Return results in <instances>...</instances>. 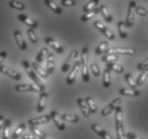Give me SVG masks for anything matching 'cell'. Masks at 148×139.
Segmentation results:
<instances>
[{"label": "cell", "instance_id": "obj_41", "mask_svg": "<svg viewBox=\"0 0 148 139\" xmlns=\"http://www.w3.org/2000/svg\"><path fill=\"white\" fill-rule=\"evenodd\" d=\"M125 79H126L127 83H128V85H129L130 87H136L137 86L136 81H134V80H133V78H132L131 73H129V72L125 73Z\"/></svg>", "mask_w": 148, "mask_h": 139}, {"label": "cell", "instance_id": "obj_7", "mask_svg": "<svg viewBox=\"0 0 148 139\" xmlns=\"http://www.w3.org/2000/svg\"><path fill=\"white\" fill-rule=\"evenodd\" d=\"M135 6H136V2L134 0H131L129 2V6H128V12H127V17H126V26L128 28H131L134 24V19H135Z\"/></svg>", "mask_w": 148, "mask_h": 139}, {"label": "cell", "instance_id": "obj_38", "mask_svg": "<svg viewBox=\"0 0 148 139\" xmlns=\"http://www.w3.org/2000/svg\"><path fill=\"white\" fill-rule=\"evenodd\" d=\"M108 48V41H102L100 44L96 48V51H95L96 55H101V54H103V53L106 51Z\"/></svg>", "mask_w": 148, "mask_h": 139}, {"label": "cell", "instance_id": "obj_39", "mask_svg": "<svg viewBox=\"0 0 148 139\" xmlns=\"http://www.w3.org/2000/svg\"><path fill=\"white\" fill-rule=\"evenodd\" d=\"M147 78H148V69L142 70V73L138 75V78H137V80H136L137 86H138V85H143V84L146 82Z\"/></svg>", "mask_w": 148, "mask_h": 139}, {"label": "cell", "instance_id": "obj_24", "mask_svg": "<svg viewBox=\"0 0 148 139\" xmlns=\"http://www.w3.org/2000/svg\"><path fill=\"white\" fill-rule=\"evenodd\" d=\"M44 3H45V6L47 8H49L52 11L55 12L56 14H61V13H62V9L56 3L55 1H53V0H44Z\"/></svg>", "mask_w": 148, "mask_h": 139}, {"label": "cell", "instance_id": "obj_2", "mask_svg": "<svg viewBox=\"0 0 148 139\" xmlns=\"http://www.w3.org/2000/svg\"><path fill=\"white\" fill-rule=\"evenodd\" d=\"M115 126H116L117 138H123L125 137V126H123V120H122L121 106H118L115 110Z\"/></svg>", "mask_w": 148, "mask_h": 139}, {"label": "cell", "instance_id": "obj_32", "mask_svg": "<svg viewBox=\"0 0 148 139\" xmlns=\"http://www.w3.org/2000/svg\"><path fill=\"white\" fill-rule=\"evenodd\" d=\"M30 132L36 138H46V134L36 127V125H30Z\"/></svg>", "mask_w": 148, "mask_h": 139}, {"label": "cell", "instance_id": "obj_40", "mask_svg": "<svg viewBox=\"0 0 148 139\" xmlns=\"http://www.w3.org/2000/svg\"><path fill=\"white\" fill-rule=\"evenodd\" d=\"M27 36H28V38H29V40L31 43H34V44L38 43L39 39H38V36L36 35V33H34V28H30L29 27V28L27 29Z\"/></svg>", "mask_w": 148, "mask_h": 139}, {"label": "cell", "instance_id": "obj_44", "mask_svg": "<svg viewBox=\"0 0 148 139\" xmlns=\"http://www.w3.org/2000/svg\"><path fill=\"white\" fill-rule=\"evenodd\" d=\"M145 69H148V57H146L143 62H141L140 64L137 65V70L138 71H142V70H145Z\"/></svg>", "mask_w": 148, "mask_h": 139}, {"label": "cell", "instance_id": "obj_20", "mask_svg": "<svg viewBox=\"0 0 148 139\" xmlns=\"http://www.w3.org/2000/svg\"><path fill=\"white\" fill-rule=\"evenodd\" d=\"M31 66H32V68L34 69V71L37 72L39 77L43 78V79H47L48 78V73H47V71H46V69L41 67V65L39 64L38 62H34V63L31 64Z\"/></svg>", "mask_w": 148, "mask_h": 139}, {"label": "cell", "instance_id": "obj_6", "mask_svg": "<svg viewBox=\"0 0 148 139\" xmlns=\"http://www.w3.org/2000/svg\"><path fill=\"white\" fill-rule=\"evenodd\" d=\"M78 54H79V53H78L77 50H72V51H71L70 54L68 55V57L66 58V60H64V63H63L62 66H61V71L68 72L70 70L71 67H72V64H74V62L77 59Z\"/></svg>", "mask_w": 148, "mask_h": 139}, {"label": "cell", "instance_id": "obj_15", "mask_svg": "<svg viewBox=\"0 0 148 139\" xmlns=\"http://www.w3.org/2000/svg\"><path fill=\"white\" fill-rule=\"evenodd\" d=\"M119 94L128 97H137L141 95V92L135 90V87H122L119 90Z\"/></svg>", "mask_w": 148, "mask_h": 139}, {"label": "cell", "instance_id": "obj_12", "mask_svg": "<svg viewBox=\"0 0 148 139\" xmlns=\"http://www.w3.org/2000/svg\"><path fill=\"white\" fill-rule=\"evenodd\" d=\"M44 42L48 45V46H51V48H52L54 51H56V52L58 53V54H62V53L64 52V49H63L62 45L60 44L58 41H56L55 39H53V38L46 37L44 39Z\"/></svg>", "mask_w": 148, "mask_h": 139}, {"label": "cell", "instance_id": "obj_26", "mask_svg": "<svg viewBox=\"0 0 148 139\" xmlns=\"http://www.w3.org/2000/svg\"><path fill=\"white\" fill-rule=\"evenodd\" d=\"M98 13H100V9H99V8H95V9L91 10V11L85 12V13L83 14V16L81 17L82 22H87V21H89V19H91L92 17H95Z\"/></svg>", "mask_w": 148, "mask_h": 139}, {"label": "cell", "instance_id": "obj_45", "mask_svg": "<svg viewBox=\"0 0 148 139\" xmlns=\"http://www.w3.org/2000/svg\"><path fill=\"white\" fill-rule=\"evenodd\" d=\"M61 4L62 7H73L76 4V1L75 0H61Z\"/></svg>", "mask_w": 148, "mask_h": 139}, {"label": "cell", "instance_id": "obj_34", "mask_svg": "<svg viewBox=\"0 0 148 139\" xmlns=\"http://www.w3.org/2000/svg\"><path fill=\"white\" fill-rule=\"evenodd\" d=\"M99 2H100V0H90L89 2H87V3L83 7V11H84V13H85V12H88V11L93 10L95 8L98 7Z\"/></svg>", "mask_w": 148, "mask_h": 139}, {"label": "cell", "instance_id": "obj_10", "mask_svg": "<svg viewBox=\"0 0 148 139\" xmlns=\"http://www.w3.org/2000/svg\"><path fill=\"white\" fill-rule=\"evenodd\" d=\"M104 53H113V54H125V55H134L136 53L135 49H130V48H111L106 49Z\"/></svg>", "mask_w": 148, "mask_h": 139}, {"label": "cell", "instance_id": "obj_14", "mask_svg": "<svg viewBox=\"0 0 148 139\" xmlns=\"http://www.w3.org/2000/svg\"><path fill=\"white\" fill-rule=\"evenodd\" d=\"M52 120V117H51V113L49 114H45V115H41V117L34 118V119H30L28 121V124L29 125H40V124H44V123H47Z\"/></svg>", "mask_w": 148, "mask_h": 139}, {"label": "cell", "instance_id": "obj_43", "mask_svg": "<svg viewBox=\"0 0 148 139\" xmlns=\"http://www.w3.org/2000/svg\"><path fill=\"white\" fill-rule=\"evenodd\" d=\"M90 69H91V72H92L93 77H96V78L100 77L101 70H100V68H99V66H98V64L92 63V64L90 65Z\"/></svg>", "mask_w": 148, "mask_h": 139}, {"label": "cell", "instance_id": "obj_46", "mask_svg": "<svg viewBox=\"0 0 148 139\" xmlns=\"http://www.w3.org/2000/svg\"><path fill=\"white\" fill-rule=\"evenodd\" d=\"M7 56H8L7 51H1V52H0V65H1V63H2L5 58H7Z\"/></svg>", "mask_w": 148, "mask_h": 139}, {"label": "cell", "instance_id": "obj_48", "mask_svg": "<svg viewBox=\"0 0 148 139\" xmlns=\"http://www.w3.org/2000/svg\"><path fill=\"white\" fill-rule=\"evenodd\" d=\"M126 137H127V138H129V139H135V138H137V136L134 135L133 133H127Z\"/></svg>", "mask_w": 148, "mask_h": 139}, {"label": "cell", "instance_id": "obj_27", "mask_svg": "<svg viewBox=\"0 0 148 139\" xmlns=\"http://www.w3.org/2000/svg\"><path fill=\"white\" fill-rule=\"evenodd\" d=\"M102 83H103V86L104 87H110L111 86V70L108 68H105L103 71V79H102Z\"/></svg>", "mask_w": 148, "mask_h": 139}, {"label": "cell", "instance_id": "obj_1", "mask_svg": "<svg viewBox=\"0 0 148 139\" xmlns=\"http://www.w3.org/2000/svg\"><path fill=\"white\" fill-rule=\"evenodd\" d=\"M81 75L82 80L84 82H89L90 77H89L88 70V48H83L81 52Z\"/></svg>", "mask_w": 148, "mask_h": 139}, {"label": "cell", "instance_id": "obj_19", "mask_svg": "<svg viewBox=\"0 0 148 139\" xmlns=\"http://www.w3.org/2000/svg\"><path fill=\"white\" fill-rule=\"evenodd\" d=\"M46 71L48 75H53L55 71V58H54V54L53 53H48L47 57H46Z\"/></svg>", "mask_w": 148, "mask_h": 139}, {"label": "cell", "instance_id": "obj_37", "mask_svg": "<svg viewBox=\"0 0 148 139\" xmlns=\"http://www.w3.org/2000/svg\"><path fill=\"white\" fill-rule=\"evenodd\" d=\"M118 59V54H113V53H105V55L102 56L101 60L103 63H110V62H116Z\"/></svg>", "mask_w": 148, "mask_h": 139}, {"label": "cell", "instance_id": "obj_17", "mask_svg": "<svg viewBox=\"0 0 148 139\" xmlns=\"http://www.w3.org/2000/svg\"><path fill=\"white\" fill-rule=\"evenodd\" d=\"M47 97H48V94L46 92H41L40 94V97H39V102H38V106H37V111L39 113L43 112L45 110V107H46V100H47Z\"/></svg>", "mask_w": 148, "mask_h": 139}, {"label": "cell", "instance_id": "obj_23", "mask_svg": "<svg viewBox=\"0 0 148 139\" xmlns=\"http://www.w3.org/2000/svg\"><path fill=\"white\" fill-rule=\"evenodd\" d=\"M99 9H100V13L102 14L103 19H105V22H106V23H112V22H113V16H112L111 12L108 11V7H106L105 4H102V6H100V7H99Z\"/></svg>", "mask_w": 148, "mask_h": 139}, {"label": "cell", "instance_id": "obj_29", "mask_svg": "<svg viewBox=\"0 0 148 139\" xmlns=\"http://www.w3.org/2000/svg\"><path fill=\"white\" fill-rule=\"evenodd\" d=\"M12 122L10 119H5L3 125H2V135H1V138L7 139L9 137V132H10V128H11Z\"/></svg>", "mask_w": 148, "mask_h": 139}, {"label": "cell", "instance_id": "obj_35", "mask_svg": "<svg viewBox=\"0 0 148 139\" xmlns=\"http://www.w3.org/2000/svg\"><path fill=\"white\" fill-rule=\"evenodd\" d=\"M117 27H118V33H119L120 38H121V39H126V38L128 37V34H127V31H126V27H127L126 23L120 21V22H118V24H117Z\"/></svg>", "mask_w": 148, "mask_h": 139}, {"label": "cell", "instance_id": "obj_36", "mask_svg": "<svg viewBox=\"0 0 148 139\" xmlns=\"http://www.w3.org/2000/svg\"><path fill=\"white\" fill-rule=\"evenodd\" d=\"M48 53H49V51H48L47 49H42L39 52V54L37 55V57H36V62H38L39 64H42L43 62L45 60V58L47 57V55H48Z\"/></svg>", "mask_w": 148, "mask_h": 139}, {"label": "cell", "instance_id": "obj_9", "mask_svg": "<svg viewBox=\"0 0 148 139\" xmlns=\"http://www.w3.org/2000/svg\"><path fill=\"white\" fill-rule=\"evenodd\" d=\"M93 25H95V27H96L97 29L100 30L101 33H102V35H103V36H105L108 40H114V39H115V35L113 34V31L108 29L105 25H103L100 21H95V22H93Z\"/></svg>", "mask_w": 148, "mask_h": 139}, {"label": "cell", "instance_id": "obj_11", "mask_svg": "<svg viewBox=\"0 0 148 139\" xmlns=\"http://www.w3.org/2000/svg\"><path fill=\"white\" fill-rule=\"evenodd\" d=\"M51 117H52V121L54 122V124L56 125V127L58 128L59 131L63 132L66 129V124H64L62 119L60 118L59 113L57 112L56 110H53V111H51Z\"/></svg>", "mask_w": 148, "mask_h": 139}, {"label": "cell", "instance_id": "obj_3", "mask_svg": "<svg viewBox=\"0 0 148 139\" xmlns=\"http://www.w3.org/2000/svg\"><path fill=\"white\" fill-rule=\"evenodd\" d=\"M22 65H23V67H24V69H25V71L27 72L28 77L34 81V83H37V84H39V85H44L43 83L41 82L40 77L38 75L37 72L34 71V69L32 68V66L29 64V62H28V60H23Z\"/></svg>", "mask_w": 148, "mask_h": 139}, {"label": "cell", "instance_id": "obj_21", "mask_svg": "<svg viewBox=\"0 0 148 139\" xmlns=\"http://www.w3.org/2000/svg\"><path fill=\"white\" fill-rule=\"evenodd\" d=\"M91 129L96 133L97 135L100 136L101 138H103V139H111L112 138L111 135H110L106 131H104L102 127H100L98 124H92V125H91Z\"/></svg>", "mask_w": 148, "mask_h": 139}, {"label": "cell", "instance_id": "obj_42", "mask_svg": "<svg viewBox=\"0 0 148 139\" xmlns=\"http://www.w3.org/2000/svg\"><path fill=\"white\" fill-rule=\"evenodd\" d=\"M134 11H135V13H136L137 15H140V16H143V17H145V16H147L148 12L147 10L145 9L143 6H135V9H134Z\"/></svg>", "mask_w": 148, "mask_h": 139}, {"label": "cell", "instance_id": "obj_28", "mask_svg": "<svg viewBox=\"0 0 148 139\" xmlns=\"http://www.w3.org/2000/svg\"><path fill=\"white\" fill-rule=\"evenodd\" d=\"M60 118H61L63 121L71 122V123H77V122H79L78 115L72 114V113H63V114H60Z\"/></svg>", "mask_w": 148, "mask_h": 139}, {"label": "cell", "instance_id": "obj_31", "mask_svg": "<svg viewBox=\"0 0 148 139\" xmlns=\"http://www.w3.org/2000/svg\"><path fill=\"white\" fill-rule=\"evenodd\" d=\"M26 127H27V126H26V124H25V123H22V124H19L17 127L15 128V131L13 132V134H12L11 138H13V139L19 138V137L23 135V133L25 132Z\"/></svg>", "mask_w": 148, "mask_h": 139}, {"label": "cell", "instance_id": "obj_4", "mask_svg": "<svg viewBox=\"0 0 148 139\" xmlns=\"http://www.w3.org/2000/svg\"><path fill=\"white\" fill-rule=\"evenodd\" d=\"M45 89L44 85H39L37 83L34 84H18L15 86V91L17 92H36V93H41Z\"/></svg>", "mask_w": 148, "mask_h": 139}, {"label": "cell", "instance_id": "obj_30", "mask_svg": "<svg viewBox=\"0 0 148 139\" xmlns=\"http://www.w3.org/2000/svg\"><path fill=\"white\" fill-rule=\"evenodd\" d=\"M9 7L14 10H18V11H24L26 9L25 3H23L22 1H18V0H10Z\"/></svg>", "mask_w": 148, "mask_h": 139}, {"label": "cell", "instance_id": "obj_8", "mask_svg": "<svg viewBox=\"0 0 148 139\" xmlns=\"http://www.w3.org/2000/svg\"><path fill=\"white\" fill-rule=\"evenodd\" d=\"M118 106H121V99L119 97H117V98H115L114 100H112L105 108L102 109L101 115H102V117H108V115H110L113 111L116 110V108H117Z\"/></svg>", "mask_w": 148, "mask_h": 139}, {"label": "cell", "instance_id": "obj_16", "mask_svg": "<svg viewBox=\"0 0 148 139\" xmlns=\"http://www.w3.org/2000/svg\"><path fill=\"white\" fill-rule=\"evenodd\" d=\"M17 19H18L22 23H24L25 25L30 27V28L36 29V28H38V26H39L36 21H34L32 19H30L29 16H27V15H25V14H18L17 15Z\"/></svg>", "mask_w": 148, "mask_h": 139}, {"label": "cell", "instance_id": "obj_25", "mask_svg": "<svg viewBox=\"0 0 148 139\" xmlns=\"http://www.w3.org/2000/svg\"><path fill=\"white\" fill-rule=\"evenodd\" d=\"M106 68H108L111 71H115L117 73H122L125 71V68L122 67L121 65L117 64L116 62H110V63H106Z\"/></svg>", "mask_w": 148, "mask_h": 139}, {"label": "cell", "instance_id": "obj_22", "mask_svg": "<svg viewBox=\"0 0 148 139\" xmlns=\"http://www.w3.org/2000/svg\"><path fill=\"white\" fill-rule=\"evenodd\" d=\"M77 105L78 107H79V109H81L82 113H83V115L85 118H88L91 113H90V111H89V108L88 106H87V104H86L85 99H83V98H78L77 99Z\"/></svg>", "mask_w": 148, "mask_h": 139}, {"label": "cell", "instance_id": "obj_5", "mask_svg": "<svg viewBox=\"0 0 148 139\" xmlns=\"http://www.w3.org/2000/svg\"><path fill=\"white\" fill-rule=\"evenodd\" d=\"M79 70H81V62L79 60H75L74 64L72 65L71 69L69 70V75H68L67 79H66V82L68 83V85H72L75 82Z\"/></svg>", "mask_w": 148, "mask_h": 139}, {"label": "cell", "instance_id": "obj_18", "mask_svg": "<svg viewBox=\"0 0 148 139\" xmlns=\"http://www.w3.org/2000/svg\"><path fill=\"white\" fill-rule=\"evenodd\" d=\"M14 38H15V41H16V44L18 45V48L22 51H26L27 50V43L26 41L24 40L23 38V35L19 30H14Z\"/></svg>", "mask_w": 148, "mask_h": 139}, {"label": "cell", "instance_id": "obj_49", "mask_svg": "<svg viewBox=\"0 0 148 139\" xmlns=\"http://www.w3.org/2000/svg\"><path fill=\"white\" fill-rule=\"evenodd\" d=\"M23 138L25 139H32V138H36L34 135H23Z\"/></svg>", "mask_w": 148, "mask_h": 139}, {"label": "cell", "instance_id": "obj_47", "mask_svg": "<svg viewBox=\"0 0 148 139\" xmlns=\"http://www.w3.org/2000/svg\"><path fill=\"white\" fill-rule=\"evenodd\" d=\"M4 121H5L4 117H3V115H1V114H0V136H1V129H2V125H3Z\"/></svg>", "mask_w": 148, "mask_h": 139}, {"label": "cell", "instance_id": "obj_33", "mask_svg": "<svg viewBox=\"0 0 148 139\" xmlns=\"http://www.w3.org/2000/svg\"><path fill=\"white\" fill-rule=\"evenodd\" d=\"M85 102H86V104H87V106H88L90 113H96L97 110H98V108H97L96 102H95V100L92 99V97L87 96V97L85 98Z\"/></svg>", "mask_w": 148, "mask_h": 139}, {"label": "cell", "instance_id": "obj_13", "mask_svg": "<svg viewBox=\"0 0 148 139\" xmlns=\"http://www.w3.org/2000/svg\"><path fill=\"white\" fill-rule=\"evenodd\" d=\"M0 72H1V73H3V75H8V77H10L11 79L16 80V81L21 80V78H22L21 73L14 71L13 69L7 67V66H3V65H0Z\"/></svg>", "mask_w": 148, "mask_h": 139}]
</instances>
